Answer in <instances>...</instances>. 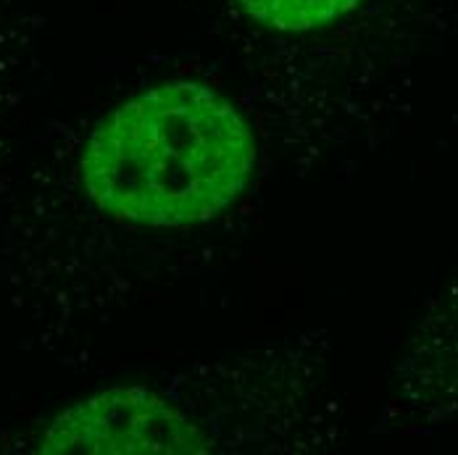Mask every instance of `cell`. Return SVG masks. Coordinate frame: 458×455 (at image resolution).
<instances>
[{
    "mask_svg": "<svg viewBox=\"0 0 458 455\" xmlns=\"http://www.w3.org/2000/svg\"><path fill=\"white\" fill-rule=\"evenodd\" d=\"M35 161L95 216L124 229L211 224L245 195L259 142L214 88L172 80L95 119L72 145Z\"/></svg>",
    "mask_w": 458,
    "mask_h": 455,
    "instance_id": "6da1fadb",
    "label": "cell"
},
{
    "mask_svg": "<svg viewBox=\"0 0 458 455\" xmlns=\"http://www.w3.org/2000/svg\"><path fill=\"white\" fill-rule=\"evenodd\" d=\"M309 334H303L301 348ZM290 342L261 353L195 366L166 382L111 387L61 410L38 453H242L301 445L279 426L298 429L295 400H317L324 361ZM303 451V448H301Z\"/></svg>",
    "mask_w": 458,
    "mask_h": 455,
    "instance_id": "7a4b0ae2",
    "label": "cell"
}]
</instances>
